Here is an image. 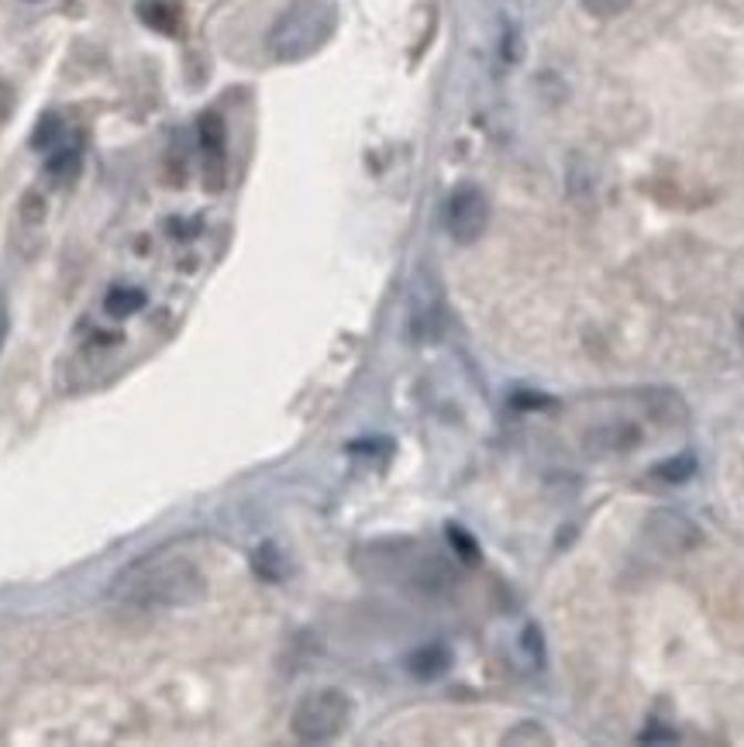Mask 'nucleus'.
<instances>
[{"label": "nucleus", "mask_w": 744, "mask_h": 747, "mask_svg": "<svg viewBox=\"0 0 744 747\" xmlns=\"http://www.w3.org/2000/svg\"><path fill=\"white\" fill-rule=\"evenodd\" d=\"M207 596V579L194 558L176 551L145 554L128 569H121L107 589V600L114 606L155 613V610H179L194 606Z\"/></svg>", "instance_id": "1"}, {"label": "nucleus", "mask_w": 744, "mask_h": 747, "mask_svg": "<svg viewBox=\"0 0 744 747\" xmlns=\"http://www.w3.org/2000/svg\"><path fill=\"white\" fill-rule=\"evenodd\" d=\"M338 24L331 0H297L269 31V55L276 62H300L314 55Z\"/></svg>", "instance_id": "2"}, {"label": "nucleus", "mask_w": 744, "mask_h": 747, "mask_svg": "<svg viewBox=\"0 0 744 747\" xmlns=\"http://www.w3.org/2000/svg\"><path fill=\"white\" fill-rule=\"evenodd\" d=\"M372 551L380 554L383 566H393V572H386L390 579H396L407 589H417V593H424V596H442L445 589H452V582H455L452 566L431 548L396 541V544H376Z\"/></svg>", "instance_id": "3"}, {"label": "nucleus", "mask_w": 744, "mask_h": 747, "mask_svg": "<svg viewBox=\"0 0 744 747\" xmlns=\"http://www.w3.org/2000/svg\"><path fill=\"white\" fill-rule=\"evenodd\" d=\"M349 720H352V699L345 693L314 689L297 703L293 717H290V730L303 744H324L345 730Z\"/></svg>", "instance_id": "4"}, {"label": "nucleus", "mask_w": 744, "mask_h": 747, "mask_svg": "<svg viewBox=\"0 0 744 747\" xmlns=\"http://www.w3.org/2000/svg\"><path fill=\"white\" fill-rule=\"evenodd\" d=\"M445 225H448V235L462 245L476 241L486 225H489V200L479 186H458V190L448 197L445 204Z\"/></svg>", "instance_id": "5"}, {"label": "nucleus", "mask_w": 744, "mask_h": 747, "mask_svg": "<svg viewBox=\"0 0 744 747\" xmlns=\"http://www.w3.org/2000/svg\"><path fill=\"white\" fill-rule=\"evenodd\" d=\"M641 538L644 544H651L662 554H682L700 541V527L690 517H682L679 510H655L644 520Z\"/></svg>", "instance_id": "6"}, {"label": "nucleus", "mask_w": 744, "mask_h": 747, "mask_svg": "<svg viewBox=\"0 0 744 747\" xmlns=\"http://www.w3.org/2000/svg\"><path fill=\"white\" fill-rule=\"evenodd\" d=\"M411 334L414 341H431L442 334V300L438 287L427 276H417L411 290Z\"/></svg>", "instance_id": "7"}, {"label": "nucleus", "mask_w": 744, "mask_h": 747, "mask_svg": "<svg viewBox=\"0 0 744 747\" xmlns=\"http://www.w3.org/2000/svg\"><path fill=\"white\" fill-rule=\"evenodd\" d=\"M586 445L597 455H624L641 445V430L634 424H600L586 438Z\"/></svg>", "instance_id": "8"}, {"label": "nucleus", "mask_w": 744, "mask_h": 747, "mask_svg": "<svg viewBox=\"0 0 744 747\" xmlns=\"http://www.w3.org/2000/svg\"><path fill=\"white\" fill-rule=\"evenodd\" d=\"M403 665H407V672L417 682H434L452 668V647L448 644H421L411 651Z\"/></svg>", "instance_id": "9"}, {"label": "nucleus", "mask_w": 744, "mask_h": 747, "mask_svg": "<svg viewBox=\"0 0 744 747\" xmlns=\"http://www.w3.org/2000/svg\"><path fill=\"white\" fill-rule=\"evenodd\" d=\"M252 572L259 579H266V582H283L290 575V566H287L283 551H279V544L266 541V544L256 548V554H252Z\"/></svg>", "instance_id": "10"}, {"label": "nucleus", "mask_w": 744, "mask_h": 747, "mask_svg": "<svg viewBox=\"0 0 744 747\" xmlns=\"http://www.w3.org/2000/svg\"><path fill=\"white\" fill-rule=\"evenodd\" d=\"M145 303H148V297H145V290H138V287H111V290L104 293V310H107L111 318H117V321L138 314V310H142Z\"/></svg>", "instance_id": "11"}, {"label": "nucleus", "mask_w": 744, "mask_h": 747, "mask_svg": "<svg viewBox=\"0 0 744 747\" xmlns=\"http://www.w3.org/2000/svg\"><path fill=\"white\" fill-rule=\"evenodd\" d=\"M197 132H200V148H204V155H207L210 163L221 166V159H225V142H228V135H225V121L217 117L214 111H207V114L200 117V124H197Z\"/></svg>", "instance_id": "12"}, {"label": "nucleus", "mask_w": 744, "mask_h": 747, "mask_svg": "<svg viewBox=\"0 0 744 747\" xmlns=\"http://www.w3.org/2000/svg\"><path fill=\"white\" fill-rule=\"evenodd\" d=\"M651 476L662 479V483H690L696 476V455L693 452H679L665 461H659L655 469H651Z\"/></svg>", "instance_id": "13"}, {"label": "nucleus", "mask_w": 744, "mask_h": 747, "mask_svg": "<svg viewBox=\"0 0 744 747\" xmlns=\"http://www.w3.org/2000/svg\"><path fill=\"white\" fill-rule=\"evenodd\" d=\"M138 14H142V21H145L148 28L166 31V35L176 28V18H173V11H169L166 0H142V4H138Z\"/></svg>", "instance_id": "14"}, {"label": "nucleus", "mask_w": 744, "mask_h": 747, "mask_svg": "<svg viewBox=\"0 0 744 747\" xmlns=\"http://www.w3.org/2000/svg\"><path fill=\"white\" fill-rule=\"evenodd\" d=\"M445 535H448V544L455 548V554L462 558L465 566H476L479 562V544H476V538L465 531V527H458V523H448L445 527Z\"/></svg>", "instance_id": "15"}, {"label": "nucleus", "mask_w": 744, "mask_h": 747, "mask_svg": "<svg viewBox=\"0 0 744 747\" xmlns=\"http://www.w3.org/2000/svg\"><path fill=\"white\" fill-rule=\"evenodd\" d=\"M76 166H80V152L76 148H55L52 155H49V173L52 176H59V179H66V176H73L76 173Z\"/></svg>", "instance_id": "16"}, {"label": "nucleus", "mask_w": 744, "mask_h": 747, "mask_svg": "<svg viewBox=\"0 0 744 747\" xmlns=\"http://www.w3.org/2000/svg\"><path fill=\"white\" fill-rule=\"evenodd\" d=\"M520 644H524V655L535 662V668H545V637H541V627L538 624H527L524 627Z\"/></svg>", "instance_id": "17"}, {"label": "nucleus", "mask_w": 744, "mask_h": 747, "mask_svg": "<svg viewBox=\"0 0 744 747\" xmlns=\"http://www.w3.org/2000/svg\"><path fill=\"white\" fill-rule=\"evenodd\" d=\"M59 132H62V124H59V117H55V114H45V117L39 121V128H35V135H31V145H35V148H49V145H55Z\"/></svg>", "instance_id": "18"}, {"label": "nucleus", "mask_w": 744, "mask_h": 747, "mask_svg": "<svg viewBox=\"0 0 744 747\" xmlns=\"http://www.w3.org/2000/svg\"><path fill=\"white\" fill-rule=\"evenodd\" d=\"M586 4V11L589 14H597V18H610V14H620L624 11L631 0H582Z\"/></svg>", "instance_id": "19"}, {"label": "nucleus", "mask_w": 744, "mask_h": 747, "mask_svg": "<svg viewBox=\"0 0 744 747\" xmlns=\"http://www.w3.org/2000/svg\"><path fill=\"white\" fill-rule=\"evenodd\" d=\"M8 331H11V314H8V303H4V297H0V352H4Z\"/></svg>", "instance_id": "20"}, {"label": "nucleus", "mask_w": 744, "mask_h": 747, "mask_svg": "<svg viewBox=\"0 0 744 747\" xmlns=\"http://www.w3.org/2000/svg\"><path fill=\"white\" fill-rule=\"evenodd\" d=\"M514 407H548V396H514Z\"/></svg>", "instance_id": "21"}, {"label": "nucleus", "mask_w": 744, "mask_h": 747, "mask_svg": "<svg viewBox=\"0 0 744 747\" xmlns=\"http://www.w3.org/2000/svg\"><path fill=\"white\" fill-rule=\"evenodd\" d=\"M741 345H744V318H741Z\"/></svg>", "instance_id": "22"}]
</instances>
